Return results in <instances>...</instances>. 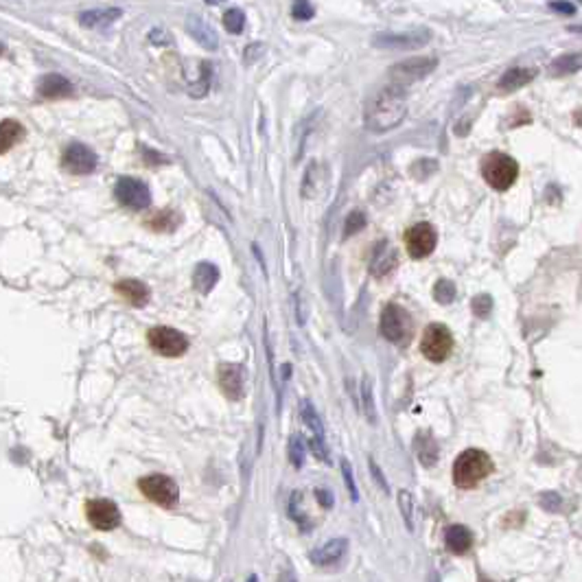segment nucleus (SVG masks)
<instances>
[{"label": "nucleus", "instance_id": "nucleus-11", "mask_svg": "<svg viewBox=\"0 0 582 582\" xmlns=\"http://www.w3.org/2000/svg\"><path fill=\"white\" fill-rule=\"evenodd\" d=\"M62 166L71 176H90L97 169V153L83 143H71L64 149Z\"/></svg>", "mask_w": 582, "mask_h": 582}, {"label": "nucleus", "instance_id": "nucleus-33", "mask_svg": "<svg viewBox=\"0 0 582 582\" xmlns=\"http://www.w3.org/2000/svg\"><path fill=\"white\" fill-rule=\"evenodd\" d=\"M289 460L296 469L304 464V440L300 436H294L289 440Z\"/></svg>", "mask_w": 582, "mask_h": 582}, {"label": "nucleus", "instance_id": "nucleus-35", "mask_svg": "<svg viewBox=\"0 0 582 582\" xmlns=\"http://www.w3.org/2000/svg\"><path fill=\"white\" fill-rule=\"evenodd\" d=\"M291 15H294L296 20H311L315 15V7L311 3H306V0H300V3L291 7Z\"/></svg>", "mask_w": 582, "mask_h": 582}, {"label": "nucleus", "instance_id": "nucleus-28", "mask_svg": "<svg viewBox=\"0 0 582 582\" xmlns=\"http://www.w3.org/2000/svg\"><path fill=\"white\" fill-rule=\"evenodd\" d=\"M300 414H302V420L306 423V427H309V430L313 432V436H315V438H324V427H322L320 416H318V412H315L313 405H311L309 401H302Z\"/></svg>", "mask_w": 582, "mask_h": 582}, {"label": "nucleus", "instance_id": "nucleus-41", "mask_svg": "<svg viewBox=\"0 0 582 582\" xmlns=\"http://www.w3.org/2000/svg\"><path fill=\"white\" fill-rule=\"evenodd\" d=\"M256 50H263V46H261V44H252V46L246 50V53H248V55L243 57V62H246V64H252V62H254V57H259V55H261V53H256Z\"/></svg>", "mask_w": 582, "mask_h": 582}, {"label": "nucleus", "instance_id": "nucleus-36", "mask_svg": "<svg viewBox=\"0 0 582 582\" xmlns=\"http://www.w3.org/2000/svg\"><path fill=\"white\" fill-rule=\"evenodd\" d=\"M490 309H492V298L490 296H477L475 300H473V313L477 315V318H486L488 313H490Z\"/></svg>", "mask_w": 582, "mask_h": 582}, {"label": "nucleus", "instance_id": "nucleus-10", "mask_svg": "<svg viewBox=\"0 0 582 582\" xmlns=\"http://www.w3.org/2000/svg\"><path fill=\"white\" fill-rule=\"evenodd\" d=\"M438 243V234L436 228L427 221H420V224L412 226L405 232V248L409 252L412 259H425L436 250Z\"/></svg>", "mask_w": 582, "mask_h": 582}, {"label": "nucleus", "instance_id": "nucleus-14", "mask_svg": "<svg viewBox=\"0 0 582 582\" xmlns=\"http://www.w3.org/2000/svg\"><path fill=\"white\" fill-rule=\"evenodd\" d=\"M243 368L236 364H224L219 366V388L221 392L230 399L239 401L243 397Z\"/></svg>", "mask_w": 582, "mask_h": 582}, {"label": "nucleus", "instance_id": "nucleus-7", "mask_svg": "<svg viewBox=\"0 0 582 582\" xmlns=\"http://www.w3.org/2000/svg\"><path fill=\"white\" fill-rule=\"evenodd\" d=\"M147 341L162 357H180L188 350V337L171 327H153L147 333Z\"/></svg>", "mask_w": 582, "mask_h": 582}, {"label": "nucleus", "instance_id": "nucleus-8", "mask_svg": "<svg viewBox=\"0 0 582 582\" xmlns=\"http://www.w3.org/2000/svg\"><path fill=\"white\" fill-rule=\"evenodd\" d=\"M436 66H438L436 57H412V59H405V62L395 64V66L390 68V83L399 85V88H405L407 83H414V81L423 79L425 75H430Z\"/></svg>", "mask_w": 582, "mask_h": 582}, {"label": "nucleus", "instance_id": "nucleus-12", "mask_svg": "<svg viewBox=\"0 0 582 582\" xmlns=\"http://www.w3.org/2000/svg\"><path fill=\"white\" fill-rule=\"evenodd\" d=\"M432 40V33L427 29H416L407 33H379L374 36L372 44L379 48H390V50H416L425 46Z\"/></svg>", "mask_w": 582, "mask_h": 582}, {"label": "nucleus", "instance_id": "nucleus-29", "mask_svg": "<svg viewBox=\"0 0 582 582\" xmlns=\"http://www.w3.org/2000/svg\"><path fill=\"white\" fill-rule=\"evenodd\" d=\"M399 508H401V515L405 519V525L407 530H412L414 532V497H412V492L409 490H401L399 492Z\"/></svg>", "mask_w": 582, "mask_h": 582}, {"label": "nucleus", "instance_id": "nucleus-34", "mask_svg": "<svg viewBox=\"0 0 582 582\" xmlns=\"http://www.w3.org/2000/svg\"><path fill=\"white\" fill-rule=\"evenodd\" d=\"M366 226V215L362 213V211H353L350 215H348V219H346V230H344V234L346 236H350V234H355V232H359Z\"/></svg>", "mask_w": 582, "mask_h": 582}, {"label": "nucleus", "instance_id": "nucleus-20", "mask_svg": "<svg viewBox=\"0 0 582 582\" xmlns=\"http://www.w3.org/2000/svg\"><path fill=\"white\" fill-rule=\"evenodd\" d=\"M217 281H219V269H217V265H213V263H208V261H201V263H197V267H195V271H193V287L199 291V294H211L213 291V287L217 285Z\"/></svg>", "mask_w": 582, "mask_h": 582}, {"label": "nucleus", "instance_id": "nucleus-40", "mask_svg": "<svg viewBox=\"0 0 582 582\" xmlns=\"http://www.w3.org/2000/svg\"><path fill=\"white\" fill-rule=\"evenodd\" d=\"M315 497L320 499V504L324 506V508H331L333 506V497L329 495V490H324V488H318L315 490Z\"/></svg>", "mask_w": 582, "mask_h": 582}, {"label": "nucleus", "instance_id": "nucleus-42", "mask_svg": "<svg viewBox=\"0 0 582 582\" xmlns=\"http://www.w3.org/2000/svg\"><path fill=\"white\" fill-rule=\"evenodd\" d=\"M552 9H554V11H562V13H574V11H576L574 5H562V3H554Z\"/></svg>", "mask_w": 582, "mask_h": 582}, {"label": "nucleus", "instance_id": "nucleus-38", "mask_svg": "<svg viewBox=\"0 0 582 582\" xmlns=\"http://www.w3.org/2000/svg\"><path fill=\"white\" fill-rule=\"evenodd\" d=\"M309 447H311V451L322 460V462H327V464H331V457H329V451H327V447H324V438H315V436H311V440H309Z\"/></svg>", "mask_w": 582, "mask_h": 582}, {"label": "nucleus", "instance_id": "nucleus-21", "mask_svg": "<svg viewBox=\"0 0 582 582\" xmlns=\"http://www.w3.org/2000/svg\"><path fill=\"white\" fill-rule=\"evenodd\" d=\"M123 15V9L112 7V9H92L79 15V22L88 29H104L108 24H112L114 20H118Z\"/></svg>", "mask_w": 582, "mask_h": 582}, {"label": "nucleus", "instance_id": "nucleus-22", "mask_svg": "<svg viewBox=\"0 0 582 582\" xmlns=\"http://www.w3.org/2000/svg\"><path fill=\"white\" fill-rule=\"evenodd\" d=\"M24 136L27 129L18 121H11V118L3 121V125H0V153H7L13 145L22 143Z\"/></svg>", "mask_w": 582, "mask_h": 582}, {"label": "nucleus", "instance_id": "nucleus-26", "mask_svg": "<svg viewBox=\"0 0 582 582\" xmlns=\"http://www.w3.org/2000/svg\"><path fill=\"white\" fill-rule=\"evenodd\" d=\"M582 66V57L578 53H567V55H562L558 59H554V64L550 66V71L552 75H569V73H576L578 68Z\"/></svg>", "mask_w": 582, "mask_h": 582}, {"label": "nucleus", "instance_id": "nucleus-9", "mask_svg": "<svg viewBox=\"0 0 582 582\" xmlns=\"http://www.w3.org/2000/svg\"><path fill=\"white\" fill-rule=\"evenodd\" d=\"M114 195L118 204H123L129 211H145L151 204V193L149 186L143 180L136 178H121L114 186Z\"/></svg>", "mask_w": 582, "mask_h": 582}, {"label": "nucleus", "instance_id": "nucleus-30", "mask_svg": "<svg viewBox=\"0 0 582 582\" xmlns=\"http://www.w3.org/2000/svg\"><path fill=\"white\" fill-rule=\"evenodd\" d=\"M418 457L427 467L434 464V460L438 457V449H436V444H434L432 438H420L418 436Z\"/></svg>", "mask_w": 582, "mask_h": 582}, {"label": "nucleus", "instance_id": "nucleus-15", "mask_svg": "<svg viewBox=\"0 0 582 582\" xmlns=\"http://www.w3.org/2000/svg\"><path fill=\"white\" fill-rule=\"evenodd\" d=\"M114 291L118 296H121L123 300H127L132 306H145L149 302V296H151V291L145 283L141 281H136V278H123V281H118L114 285Z\"/></svg>", "mask_w": 582, "mask_h": 582}, {"label": "nucleus", "instance_id": "nucleus-43", "mask_svg": "<svg viewBox=\"0 0 582 582\" xmlns=\"http://www.w3.org/2000/svg\"><path fill=\"white\" fill-rule=\"evenodd\" d=\"M285 582H298V580H296V578H291V576H287V580H285Z\"/></svg>", "mask_w": 582, "mask_h": 582}, {"label": "nucleus", "instance_id": "nucleus-37", "mask_svg": "<svg viewBox=\"0 0 582 582\" xmlns=\"http://www.w3.org/2000/svg\"><path fill=\"white\" fill-rule=\"evenodd\" d=\"M341 475H344V482H346V488L350 492V497L357 502L359 499V492H357V484H355V477H353V469L348 464V460H341Z\"/></svg>", "mask_w": 582, "mask_h": 582}, {"label": "nucleus", "instance_id": "nucleus-6", "mask_svg": "<svg viewBox=\"0 0 582 582\" xmlns=\"http://www.w3.org/2000/svg\"><path fill=\"white\" fill-rule=\"evenodd\" d=\"M139 488L149 502L158 504L162 508L178 506V499H180L178 484L166 475H147L139 479Z\"/></svg>", "mask_w": 582, "mask_h": 582}, {"label": "nucleus", "instance_id": "nucleus-4", "mask_svg": "<svg viewBox=\"0 0 582 582\" xmlns=\"http://www.w3.org/2000/svg\"><path fill=\"white\" fill-rule=\"evenodd\" d=\"M379 331L388 341H395V344H405L412 335V318L403 309V306L390 302L383 306L381 311V320H379Z\"/></svg>", "mask_w": 582, "mask_h": 582}, {"label": "nucleus", "instance_id": "nucleus-23", "mask_svg": "<svg viewBox=\"0 0 582 582\" xmlns=\"http://www.w3.org/2000/svg\"><path fill=\"white\" fill-rule=\"evenodd\" d=\"M537 77V73L532 71V68H510V71L504 73V77L499 79V88L504 92H510V90H519L523 88L525 83H530Z\"/></svg>", "mask_w": 582, "mask_h": 582}, {"label": "nucleus", "instance_id": "nucleus-16", "mask_svg": "<svg viewBox=\"0 0 582 582\" xmlns=\"http://www.w3.org/2000/svg\"><path fill=\"white\" fill-rule=\"evenodd\" d=\"M346 552H348V541L346 539H333L329 543H324L322 547H318V550H313L309 554V558H311V562L327 567V565L339 562L341 558L346 556Z\"/></svg>", "mask_w": 582, "mask_h": 582}, {"label": "nucleus", "instance_id": "nucleus-32", "mask_svg": "<svg viewBox=\"0 0 582 582\" xmlns=\"http://www.w3.org/2000/svg\"><path fill=\"white\" fill-rule=\"evenodd\" d=\"M224 27L230 33H241L246 27V13L241 9H228L224 13Z\"/></svg>", "mask_w": 582, "mask_h": 582}, {"label": "nucleus", "instance_id": "nucleus-44", "mask_svg": "<svg viewBox=\"0 0 582 582\" xmlns=\"http://www.w3.org/2000/svg\"><path fill=\"white\" fill-rule=\"evenodd\" d=\"M248 582H256V576H252V578H250Z\"/></svg>", "mask_w": 582, "mask_h": 582}, {"label": "nucleus", "instance_id": "nucleus-5", "mask_svg": "<svg viewBox=\"0 0 582 582\" xmlns=\"http://www.w3.org/2000/svg\"><path fill=\"white\" fill-rule=\"evenodd\" d=\"M453 350V335L444 324H430L420 337V353L434 364L444 362Z\"/></svg>", "mask_w": 582, "mask_h": 582}, {"label": "nucleus", "instance_id": "nucleus-3", "mask_svg": "<svg viewBox=\"0 0 582 582\" xmlns=\"http://www.w3.org/2000/svg\"><path fill=\"white\" fill-rule=\"evenodd\" d=\"M482 176L495 191H508V188L517 182L519 164L515 158H510L508 153L492 151L482 162Z\"/></svg>", "mask_w": 582, "mask_h": 582}, {"label": "nucleus", "instance_id": "nucleus-1", "mask_svg": "<svg viewBox=\"0 0 582 582\" xmlns=\"http://www.w3.org/2000/svg\"><path fill=\"white\" fill-rule=\"evenodd\" d=\"M407 114L405 106V88H399L395 83H388L372 97L366 108V127L370 132H388L397 127Z\"/></svg>", "mask_w": 582, "mask_h": 582}, {"label": "nucleus", "instance_id": "nucleus-19", "mask_svg": "<svg viewBox=\"0 0 582 582\" xmlns=\"http://www.w3.org/2000/svg\"><path fill=\"white\" fill-rule=\"evenodd\" d=\"M444 543H447L449 552L462 556L473 547V534L464 525H451L447 532H444Z\"/></svg>", "mask_w": 582, "mask_h": 582}, {"label": "nucleus", "instance_id": "nucleus-18", "mask_svg": "<svg viewBox=\"0 0 582 582\" xmlns=\"http://www.w3.org/2000/svg\"><path fill=\"white\" fill-rule=\"evenodd\" d=\"M38 92L44 99H66L73 94V83L62 75H44L38 83Z\"/></svg>", "mask_w": 582, "mask_h": 582}, {"label": "nucleus", "instance_id": "nucleus-27", "mask_svg": "<svg viewBox=\"0 0 582 582\" xmlns=\"http://www.w3.org/2000/svg\"><path fill=\"white\" fill-rule=\"evenodd\" d=\"M362 403H364V414L370 425H376V407H374V392H372V379L364 376L362 381Z\"/></svg>", "mask_w": 582, "mask_h": 582}, {"label": "nucleus", "instance_id": "nucleus-39", "mask_svg": "<svg viewBox=\"0 0 582 582\" xmlns=\"http://www.w3.org/2000/svg\"><path fill=\"white\" fill-rule=\"evenodd\" d=\"M370 469H372V475H374V479H376V484L381 486V490L383 492H388L390 490V486H388V482H385V477H383V473H381V469L376 467V462L374 460H370Z\"/></svg>", "mask_w": 582, "mask_h": 582}, {"label": "nucleus", "instance_id": "nucleus-25", "mask_svg": "<svg viewBox=\"0 0 582 582\" xmlns=\"http://www.w3.org/2000/svg\"><path fill=\"white\" fill-rule=\"evenodd\" d=\"M178 224H180V215L171 208H162L158 213H153L151 217H147V226L158 232H171L178 228Z\"/></svg>", "mask_w": 582, "mask_h": 582}, {"label": "nucleus", "instance_id": "nucleus-24", "mask_svg": "<svg viewBox=\"0 0 582 582\" xmlns=\"http://www.w3.org/2000/svg\"><path fill=\"white\" fill-rule=\"evenodd\" d=\"M188 29H191L193 33V38L201 44V46H206V48H217V33L204 22L199 15H191L188 18Z\"/></svg>", "mask_w": 582, "mask_h": 582}, {"label": "nucleus", "instance_id": "nucleus-31", "mask_svg": "<svg viewBox=\"0 0 582 582\" xmlns=\"http://www.w3.org/2000/svg\"><path fill=\"white\" fill-rule=\"evenodd\" d=\"M434 298H436L440 304L453 302V298H455V285H453L451 281H447V278L438 281L436 287H434Z\"/></svg>", "mask_w": 582, "mask_h": 582}, {"label": "nucleus", "instance_id": "nucleus-2", "mask_svg": "<svg viewBox=\"0 0 582 582\" xmlns=\"http://www.w3.org/2000/svg\"><path fill=\"white\" fill-rule=\"evenodd\" d=\"M495 464L486 451L467 449L453 462V482L460 488H475L492 473Z\"/></svg>", "mask_w": 582, "mask_h": 582}, {"label": "nucleus", "instance_id": "nucleus-17", "mask_svg": "<svg viewBox=\"0 0 582 582\" xmlns=\"http://www.w3.org/2000/svg\"><path fill=\"white\" fill-rule=\"evenodd\" d=\"M395 267H397V252L390 248L388 241H381L372 254V263H370L372 276H376V278L388 276Z\"/></svg>", "mask_w": 582, "mask_h": 582}, {"label": "nucleus", "instance_id": "nucleus-13", "mask_svg": "<svg viewBox=\"0 0 582 582\" xmlns=\"http://www.w3.org/2000/svg\"><path fill=\"white\" fill-rule=\"evenodd\" d=\"M85 517L97 527V530H114L121 523V512H118L116 504L110 499H92L85 504Z\"/></svg>", "mask_w": 582, "mask_h": 582}]
</instances>
